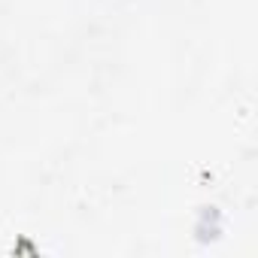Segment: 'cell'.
<instances>
[{"instance_id": "cell-1", "label": "cell", "mask_w": 258, "mask_h": 258, "mask_svg": "<svg viewBox=\"0 0 258 258\" xmlns=\"http://www.w3.org/2000/svg\"><path fill=\"white\" fill-rule=\"evenodd\" d=\"M195 234L201 237V240H216L219 234H222V216H219V210L216 207H207L204 213H201V222H198V228H195Z\"/></svg>"}]
</instances>
